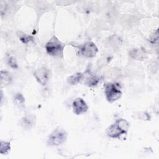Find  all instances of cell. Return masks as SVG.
Returning a JSON list of instances; mask_svg holds the SVG:
<instances>
[{"mask_svg": "<svg viewBox=\"0 0 159 159\" xmlns=\"http://www.w3.org/2000/svg\"><path fill=\"white\" fill-rule=\"evenodd\" d=\"M65 46V43L60 41L57 37L53 36L46 43L45 50L49 55L62 58Z\"/></svg>", "mask_w": 159, "mask_h": 159, "instance_id": "6da1fadb", "label": "cell"}, {"mask_svg": "<svg viewBox=\"0 0 159 159\" xmlns=\"http://www.w3.org/2000/svg\"><path fill=\"white\" fill-rule=\"evenodd\" d=\"M104 93L107 101L111 103L119 99L122 95V93L118 86L111 83L105 84Z\"/></svg>", "mask_w": 159, "mask_h": 159, "instance_id": "7a4b0ae2", "label": "cell"}, {"mask_svg": "<svg viewBox=\"0 0 159 159\" xmlns=\"http://www.w3.org/2000/svg\"><path fill=\"white\" fill-rule=\"evenodd\" d=\"M67 138V133L63 129L57 128L55 129L48 137L47 143L49 145L57 146L63 143Z\"/></svg>", "mask_w": 159, "mask_h": 159, "instance_id": "3957f363", "label": "cell"}, {"mask_svg": "<svg viewBox=\"0 0 159 159\" xmlns=\"http://www.w3.org/2000/svg\"><path fill=\"white\" fill-rule=\"evenodd\" d=\"M98 52V47L93 42L88 41L84 43L80 48L81 54L86 58H93Z\"/></svg>", "mask_w": 159, "mask_h": 159, "instance_id": "277c9868", "label": "cell"}, {"mask_svg": "<svg viewBox=\"0 0 159 159\" xmlns=\"http://www.w3.org/2000/svg\"><path fill=\"white\" fill-rule=\"evenodd\" d=\"M34 76L40 84L45 86L49 80L50 71L47 68L41 67L35 71Z\"/></svg>", "mask_w": 159, "mask_h": 159, "instance_id": "5b68a950", "label": "cell"}, {"mask_svg": "<svg viewBox=\"0 0 159 159\" xmlns=\"http://www.w3.org/2000/svg\"><path fill=\"white\" fill-rule=\"evenodd\" d=\"M73 112L76 115H81L86 112L88 110V106L86 102L81 98L75 99L72 104Z\"/></svg>", "mask_w": 159, "mask_h": 159, "instance_id": "8992f818", "label": "cell"}, {"mask_svg": "<svg viewBox=\"0 0 159 159\" xmlns=\"http://www.w3.org/2000/svg\"><path fill=\"white\" fill-rule=\"evenodd\" d=\"M106 134L111 138H119L122 135L126 134V133L120 127L116 122L114 124H111L107 129Z\"/></svg>", "mask_w": 159, "mask_h": 159, "instance_id": "52a82bcc", "label": "cell"}, {"mask_svg": "<svg viewBox=\"0 0 159 159\" xmlns=\"http://www.w3.org/2000/svg\"><path fill=\"white\" fill-rule=\"evenodd\" d=\"M130 55L137 60H143L147 57V53L143 48H134L130 52Z\"/></svg>", "mask_w": 159, "mask_h": 159, "instance_id": "ba28073f", "label": "cell"}, {"mask_svg": "<svg viewBox=\"0 0 159 159\" xmlns=\"http://www.w3.org/2000/svg\"><path fill=\"white\" fill-rule=\"evenodd\" d=\"M35 122V117L33 115L26 116L22 119L21 125L24 128H30Z\"/></svg>", "mask_w": 159, "mask_h": 159, "instance_id": "9c48e42d", "label": "cell"}, {"mask_svg": "<svg viewBox=\"0 0 159 159\" xmlns=\"http://www.w3.org/2000/svg\"><path fill=\"white\" fill-rule=\"evenodd\" d=\"M83 75L82 73H76L73 75L70 76L67 78L68 84L71 85H76L79 83L83 79Z\"/></svg>", "mask_w": 159, "mask_h": 159, "instance_id": "30bf717a", "label": "cell"}, {"mask_svg": "<svg viewBox=\"0 0 159 159\" xmlns=\"http://www.w3.org/2000/svg\"><path fill=\"white\" fill-rule=\"evenodd\" d=\"M11 78L9 73L6 71H1V87L4 88L11 83Z\"/></svg>", "mask_w": 159, "mask_h": 159, "instance_id": "8fae6325", "label": "cell"}, {"mask_svg": "<svg viewBox=\"0 0 159 159\" xmlns=\"http://www.w3.org/2000/svg\"><path fill=\"white\" fill-rule=\"evenodd\" d=\"M11 150V145L10 143L6 141H1V147H0V153L2 155H6L9 153Z\"/></svg>", "mask_w": 159, "mask_h": 159, "instance_id": "7c38bea8", "label": "cell"}, {"mask_svg": "<svg viewBox=\"0 0 159 159\" xmlns=\"http://www.w3.org/2000/svg\"><path fill=\"white\" fill-rule=\"evenodd\" d=\"M14 103L16 106H17L18 107H21L24 106V101H25V99L23 97V96L20 94V93H17L14 96Z\"/></svg>", "mask_w": 159, "mask_h": 159, "instance_id": "4fadbf2b", "label": "cell"}, {"mask_svg": "<svg viewBox=\"0 0 159 159\" xmlns=\"http://www.w3.org/2000/svg\"><path fill=\"white\" fill-rule=\"evenodd\" d=\"M99 78L96 76H93L90 77L86 81V84L89 86H94L98 84V83L99 81Z\"/></svg>", "mask_w": 159, "mask_h": 159, "instance_id": "5bb4252c", "label": "cell"}, {"mask_svg": "<svg viewBox=\"0 0 159 159\" xmlns=\"http://www.w3.org/2000/svg\"><path fill=\"white\" fill-rule=\"evenodd\" d=\"M9 65L12 67V68H17V64L15 62V60L13 58H10L9 60Z\"/></svg>", "mask_w": 159, "mask_h": 159, "instance_id": "9a60e30c", "label": "cell"}, {"mask_svg": "<svg viewBox=\"0 0 159 159\" xmlns=\"http://www.w3.org/2000/svg\"><path fill=\"white\" fill-rule=\"evenodd\" d=\"M20 40H21L22 41H23V42H25V43H27V42H29V37L25 36L24 34L23 35V36H22V37H20Z\"/></svg>", "mask_w": 159, "mask_h": 159, "instance_id": "2e32d148", "label": "cell"}]
</instances>
